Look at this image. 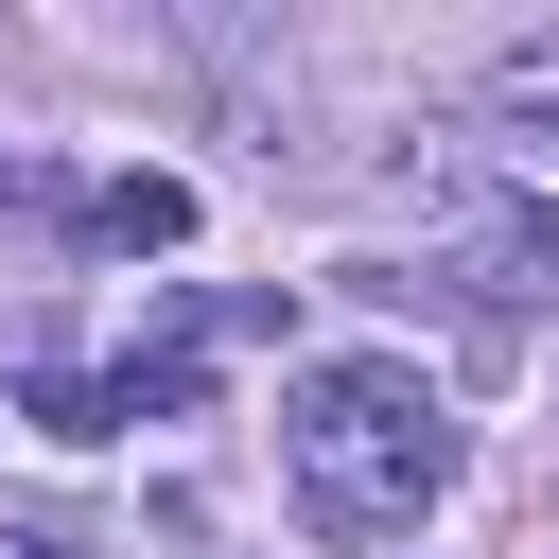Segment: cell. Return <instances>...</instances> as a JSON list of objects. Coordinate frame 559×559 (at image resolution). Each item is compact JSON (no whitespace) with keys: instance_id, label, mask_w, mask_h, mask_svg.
Returning a JSON list of instances; mask_svg holds the SVG:
<instances>
[{"instance_id":"1","label":"cell","mask_w":559,"mask_h":559,"mask_svg":"<svg viewBox=\"0 0 559 559\" xmlns=\"http://www.w3.org/2000/svg\"><path fill=\"white\" fill-rule=\"evenodd\" d=\"M280 472H297V524L314 542H402L437 489H454V402L419 349H332L280 384Z\"/></svg>"},{"instance_id":"2","label":"cell","mask_w":559,"mask_h":559,"mask_svg":"<svg viewBox=\"0 0 559 559\" xmlns=\"http://www.w3.org/2000/svg\"><path fill=\"white\" fill-rule=\"evenodd\" d=\"M454 280H472L489 314H542V297H559V210H489V227L454 245Z\"/></svg>"},{"instance_id":"3","label":"cell","mask_w":559,"mask_h":559,"mask_svg":"<svg viewBox=\"0 0 559 559\" xmlns=\"http://www.w3.org/2000/svg\"><path fill=\"white\" fill-rule=\"evenodd\" d=\"M87 227H105L122 262H140V245H192V175H105V192H87Z\"/></svg>"},{"instance_id":"4","label":"cell","mask_w":559,"mask_h":559,"mask_svg":"<svg viewBox=\"0 0 559 559\" xmlns=\"http://www.w3.org/2000/svg\"><path fill=\"white\" fill-rule=\"evenodd\" d=\"M542 559H559V542H542Z\"/></svg>"}]
</instances>
